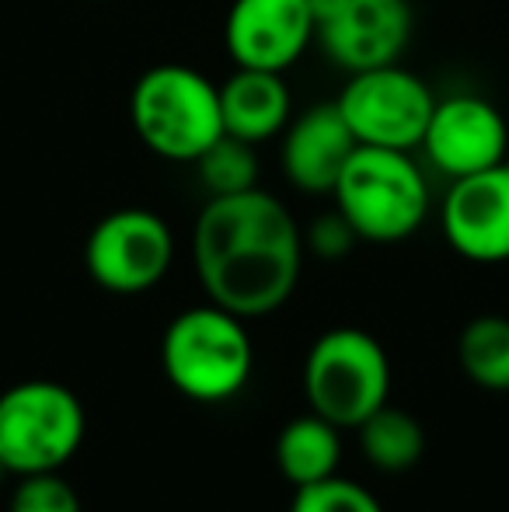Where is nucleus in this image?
Returning a JSON list of instances; mask_svg holds the SVG:
<instances>
[{"instance_id":"17","label":"nucleus","mask_w":509,"mask_h":512,"mask_svg":"<svg viewBox=\"0 0 509 512\" xmlns=\"http://www.w3.org/2000/svg\"><path fill=\"white\" fill-rule=\"evenodd\" d=\"M457 356L471 384L485 391H509V317L482 314L468 321L457 342Z\"/></svg>"},{"instance_id":"13","label":"nucleus","mask_w":509,"mask_h":512,"mask_svg":"<svg viewBox=\"0 0 509 512\" xmlns=\"http://www.w3.org/2000/svg\"><path fill=\"white\" fill-rule=\"evenodd\" d=\"M279 136H283L279 164H283L286 182L300 192H314V196H325L335 189L346 161L360 147L335 102L304 108L286 122Z\"/></svg>"},{"instance_id":"9","label":"nucleus","mask_w":509,"mask_h":512,"mask_svg":"<svg viewBox=\"0 0 509 512\" xmlns=\"http://www.w3.org/2000/svg\"><path fill=\"white\" fill-rule=\"evenodd\" d=\"M419 147L426 161L454 182L506 161L509 126L489 98L461 91V95L436 98Z\"/></svg>"},{"instance_id":"12","label":"nucleus","mask_w":509,"mask_h":512,"mask_svg":"<svg viewBox=\"0 0 509 512\" xmlns=\"http://www.w3.org/2000/svg\"><path fill=\"white\" fill-rule=\"evenodd\" d=\"M412 39L408 0H346L335 18L318 25L325 56L346 74L398 63Z\"/></svg>"},{"instance_id":"18","label":"nucleus","mask_w":509,"mask_h":512,"mask_svg":"<svg viewBox=\"0 0 509 512\" xmlns=\"http://www.w3.org/2000/svg\"><path fill=\"white\" fill-rule=\"evenodd\" d=\"M196 171L210 196H238V192L258 189L255 147L245 140H234L227 133L196 157Z\"/></svg>"},{"instance_id":"22","label":"nucleus","mask_w":509,"mask_h":512,"mask_svg":"<svg viewBox=\"0 0 509 512\" xmlns=\"http://www.w3.org/2000/svg\"><path fill=\"white\" fill-rule=\"evenodd\" d=\"M307 7L314 14V25H325L328 18H335L346 7V0H307Z\"/></svg>"},{"instance_id":"1","label":"nucleus","mask_w":509,"mask_h":512,"mask_svg":"<svg viewBox=\"0 0 509 512\" xmlns=\"http://www.w3.org/2000/svg\"><path fill=\"white\" fill-rule=\"evenodd\" d=\"M192 262L210 304L238 317H265L297 290L304 234L265 189L210 196L192 227Z\"/></svg>"},{"instance_id":"2","label":"nucleus","mask_w":509,"mask_h":512,"mask_svg":"<svg viewBox=\"0 0 509 512\" xmlns=\"http://www.w3.org/2000/svg\"><path fill=\"white\" fill-rule=\"evenodd\" d=\"M164 377L185 398L217 405L245 391L255 370V345L245 317L217 304L189 307L164 328Z\"/></svg>"},{"instance_id":"4","label":"nucleus","mask_w":509,"mask_h":512,"mask_svg":"<svg viewBox=\"0 0 509 512\" xmlns=\"http://www.w3.org/2000/svg\"><path fill=\"white\" fill-rule=\"evenodd\" d=\"M332 196L356 237L374 244L405 241L429 216V182L412 150L356 147Z\"/></svg>"},{"instance_id":"10","label":"nucleus","mask_w":509,"mask_h":512,"mask_svg":"<svg viewBox=\"0 0 509 512\" xmlns=\"http://www.w3.org/2000/svg\"><path fill=\"white\" fill-rule=\"evenodd\" d=\"M440 227L450 248L468 262H509V157L450 182Z\"/></svg>"},{"instance_id":"21","label":"nucleus","mask_w":509,"mask_h":512,"mask_svg":"<svg viewBox=\"0 0 509 512\" xmlns=\"http://www.w3.org/2000/svg\"><path fill=\"white\" fill-rule=\"evenodd\" d=\"M307 244H311V251L318 258H346L349 251L356 248V230L349 227V220L346 216L335 209V213H325V216H318V220L311 223V230H307V237H304Z\"/></svg>"},{"instance_id":"19","label":"nucleus","mask_w":509,"mask_h":512,"mask_svg":"<svg viewBox=\"0 0 509 512\" xmlns=\"http://www.w3.org/2000/svg\"><path fill=\"white\" fill-rule=\"evenodd\" d=\"M290 512H384V509L363 485L332 474L325 481L297 488Z\"/></svg>"},{"instance_id":"5","label":"nucleus","mask_w":509,"mask_h":512,"mask_svg":"<svg viewBox=\"0 0 509 512\" xmlns=\"http://www.w3.org/2000/svg\"><path fill=\"white\" fill-rule=\"evenodd\" d=\"M88 415L70 387L56 380H21L0 394V471H60L84 443Z\"/></svg>"},{"instance_id":"15","label":"nucleus","mask_w":509,"mask_h":512,"mask_svg":"<svg viewBox=\"0 0 509 512\" xmlns=\"http://www.w3.org/2000/svg\"><path fill=\"white\" fill-rule=\"evenodd\" d=\"M339 425L321 418L318 411L300 415L279 432L276 439V464L279 474L290 481L293 488L314 485L335 474L342 460V436Z\"/></svg>"},{"instance_id":"14","label":"nucleus","mask_w":509,"mask_h":512,"mask_svg":"<svg viewBox=\"0 0 509 512\" xmlns=\"http://www.w3.org/2000/svg\"><path fill=\"white\" fill-rule=\"evenodd\" d=\"M217 88L224 133L234 136V140L258 147L265 140H276L286 129V122L293 119V98L283 74L234 67V74Z\"/></svg>"},{"instance_id":"16","label":"nucleus","mask_w":509,"mask_h":512,"mask_svg":"<svg viewBox=\"0 0 509 512\" xmlns=\"http://www.w3.org/2000/svg\"><path fill=\"white\" fill-rule=\"evenodd\" d=\"M360 446L367 453V460L384 474H401L412 471L426 453V429L415 415H408L405 408H394L391 401L381 405L370 418H363L360 425Z\"/></svg>"},{"instance_id":"6","label":"nucleus","mask_w":509,"mask_h":512,"mask_svg":"<svg viewBox=\"0 0 509 512\" xmlns=\"http://www.w3.org/2000/svg\"><path fill=\"white\" fill-rule=\"evenodd\" d=\"M304 394L311 411L356 429L363 418L387 405L391 394V359L374 335L360 328H332L311 345L304 363Z\"/></svg>"},{"instance_id":"11","label":"nucleus","mask_w":509,"mask_h":512,"mask_svg":"<svg viewBox=\"0 0 509 512\" xmlns=\"http://www.w3.org/2000/svg\"><path fill=\"white\" fill-rule=\"evenodd\" d=\"M318 39V25L307 0H234L224 21V42L234 67L286 74L307 46Z\"/></svg>"},{"instance_id":"8","label":"nucleus","mask_w":509,"mask_h":512,"mask_svg":"<svg viewBox=\"0 0 509 512\" xmlns=\"http://www.w3.org/2000/svg\"><path fill=\"white\" fill-rule=\"evenodd\" d=\"M175 262V237L157 213L126 206L102 216L84 244L88 276L109 293H147L168 276Z\"/></svg>"},{"instance_id":"7","label":"nucleus","mask_w":509,"mask_h":512,"mask_svg":"<svg viewBox=\"0 0 509 512\" xmlns=\"http://www.w3.org/2000/svg\"><path fill=\"white\" fill-rule=\"evenodd\" d=\"M335 105L360 147L419 150L436 95L419 74L387 63L349 74Z\"/></svg>"},{"instance_id":"20","label":"nucleus","mask_w":509,"mask_h":512,"mask_svg":"<svg viewBox=\"0 0 509 512\" xmlns=\"http://www.w3.org/2000/svg\"><path fill=\"white\" fill-rule=\"evenodd\" d=\"M11 512H84V506L70 481H63L60 471H49L21 478V485L14 488Z\"/></svg>"},{"instance_id":"3","label":"nucleus","mask_w":509,"mask_h":512,"mask_svg":"<svg viewBox=\"0 0 509 512\" xmlns=\"http://www.w3.org/2000/svg\"><path fill=\"white\" fill-rule=\"evenodd\" d=\"M129 122L150 154L196 164V157L224 136L220 88L185 63H157L136 77Z\"/></svg>"}]
</instances>
